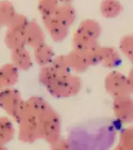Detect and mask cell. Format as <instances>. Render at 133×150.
Returning <instances> with one entry per match:
<instances>
[{
    "instance_id": "cell-1",
    "label": "cell",
    "mask_w": 133,
    "mask_h": 150,
    "mask_svg": "<svg viewBox=\"0 0 133 150\" xmlns=\"http://www.w3.org/2000/svg\"><path fill=\"white\" fill-rule=\"evenodd\" d=\"M61 1H65V2H68V1H71V0H61Z\"/></svg>"
}]
</instances>
